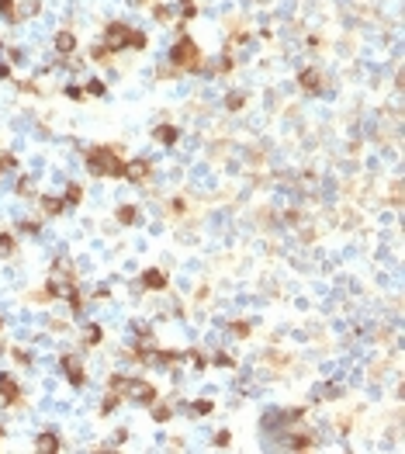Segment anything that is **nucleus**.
I'll use <instances>...</instances> for the list:
<instances>
[{"mask_svg": "<svg viewBox=\"0 0 405 454\" xmlns=\"http://www.w3.org/2000/svg\"><path fill=\"white\" fill-rule=\"evenodd\" d=\"M87 170L97 174V177H101V174H108V177H121V174H125V163L114 160L111 149L97 146V149H90V153H87Z\"/></svg>", "mask_w": 405, "mask_h": 454, "instance_id": "obj_1", "label": "nucleus"}, {"mask_svg": "<svg viewBox=\"0 0 405 454\" xmlns=\"http://www.w3.org/2000/svg\"><path fill=\"white\" fill-rule=\"evenodd\" d=\"M142 42H146V38H142V35H132L125 25H111L108 35H104V49H108V52L125 49V45H142Z\"/></svg>", "mask_w": 405, "mask_h": 454, "instance_id": "obj_2", "label": "nucleus"}, {"mask_svg": "<svg viewBox=\"0 0 405 454\" xmlns=\"http://www.w3.org/2000/svg\"><path fill=\"white\" fill-rule=\"evenodd\" d=\"M173 66H187V70H197V66H201L197 45H194L190 38H184V42L173 45Z\"/></svg>", "mask_w": 405, "mask_h": 454, "instance_id": "obj_3", "label": "nucleus"}, {"mask_svg": "<svg viewBox=\"0 0 405 454\" xmlns=\"http://www.w3.org/2000/svg\"><path fill=\"white\" fill-rule=\"evenodd\" d=\"M125 388H128V399H135V402H152L156 399V392H152V385H146V381H125Z\"/></svg>", "mask_w": 405, "mask_h": 454, "instance_id": "obj_4", "label": "nucleus"}, {"mask_svg": "<svg viewBox=\"0 0 405 454\" xmlns=\"http://www.w3.org/2000/svg\"><path fill=\"white\" fill-rule=\"evenodd\" d=\"M63 368H66V378L80 388V385H83V368H80V361H76V357H63Z\"/></svg>", "mask_w": 405, "mask_h": 454, "instance_id": "obj_5", "label": "nucleus"}, {"mask_svg": "<svg viewBox=\"0 0 405 454\" xmlns=\"http://www.w3.org/2000/svg\"><path fill=\"white\" fill-rule=\"evenodd\" d=\"M125 174H128L132 181H146V177H149V163H146V160H135V163L125 167Z\"/></svg>", "mask_w": 405, "mask_h": 454, "instance_id": "obj_6", "label": "nucleus"}, {"mask_svg": "<svg viewBox=\"0 0 405 454\" xmlns=\"http://www.w3.org/2000/svg\"><path fill=\"white\" fill-rule=\"evenodd\" d=\"M56 49H59V52H73V49H76V38H73L70 32H59V35H56Z\"/></svg>", "mask_w": 405, "mask_h": 454, "instance_id": "obj_7", "label": "nucleus"}, {"mask_svg": "<svg viewBox=\"0 0 405 454\" xmlns=\"http://www.w3.org/2000/svg\"><path fill=\"white\" fill-rule=\"evenodd\" d=\"M163 284H166L163 270H146V288H163Z\"/></svg>", "mask_w": 405, "mask_h": 454, "instance_id": "obj_8", "label": "nucleus"}, {"mask_svg": "<svg viewBox=\"0 0 405 454\" xmlns=\"http://www.w3.org/2000/svg\"><path fill=\"white\" fill-rule=\"evenodd\" d=\"M38 451H59L56 433H42V437H38Z\"/></svg>", "mask_w": 405, "mask_h": 454, "instance_id": "obj_9", "label": "nucleus"}, {"mask_svg": "<svg viewBox=\"0 0 405 454\" xmlns=\"http://www.w3.org/2000/svg\"><path fill=\"white\" fill-rule=\"evenodd\" d=\"M301 83H305L308 90H319V73H315V70H305V73H301Z\"/></svg>", "mask_w": 405, "mask_h": 454, "instance_id": "obj_10", "label": "nucleus"}, {"mask_svg": "<svg viewBox=\"0 0 405 454\" xmlns=\"http://www.w3.org/2000/svg\"><path fill=\"white\" fill-rule=\"evenodd\" d=\"M156 139H163V142H173V139H177V128L163 125V128H156Z\"/></svg>", "mask_w": 405, "mask_h": 454, "instance_id": "obj_11", "label": "nucleus"}, {"mask_svg": "<svg viewBox=\"0 0 405 454\" xmlns=\"http://www.w3.org/2000/svg\"><path fill=\"white\" fill-rule=\"evenodd\" d=\"M80 198H83V191H80L76 184H73V188H66V201H70V205H76Z\"/></svg>", "mask_w": 405, "mask_h": 454, "instance_id": "obj_12", "label": "nucleus"}, {"mask_svg": "<svg viewBox=\"0 0 405 454\" xmlns=\"http://www.w3.org/2000/svg\"><path fill=\"white\" fill-rule=\"evenodd\" d=\"M42 205H45V212H52V215H56V212H63V201H59V198H45Z\"/></svg>", "mask_w": 405, "mask_h": 454, "instance_id": "obj_13", "label": "nucleus"}, {"mask_svg": "<svg viewBox=\"0 0 405 454\" xmlns=\"http://www.w3.org/2000/svg\"><path fill=\"white\" fill-rule=\"evenodd\" d=\"M118 219H121L125 226H132V222H135V208H118Z\"/></svg>", "mask_w": 405, "mask_h": 454, "instance_id": "obj_14", "label": "nucleus"}, {"mask_svg": "<svg viewBox=\"0 0 405 454\" xmlns=\"http://www.w3.org/2000/svg\"><path fill=\"white\" fill-rule=\"evenodd\" d=\"M243 101H246V97H243V94H229V101H225V104H229V108H232V111H236V108H243Z\"/></svg>", "mask_w": 405, "mask_h": 454, "instance_id": "obj_15", "label": "nucleus"}, {"mask_svg": "<svg viewBox=\"0 0 405 454\" xmlns=\"http://www.w3.org/2000/svg\"><path fill=\"white\" fill-rule=\"evenodd\" d=\"M152 416L163 423V419H170V409H166V406H156V409H152Z\"/></svg>", "mask_w": 405, "mask_h": 454, "instance_id": "obj_16", "label": "nucleus"}, {"mask_svg": "<svg viewBox=\"0 0 405 454\" xmlns=\"http://www.w3.org/2000/svg\"><path fill=\"white\" fill-rule=\"evenodd\" d=\"M291 447H301V451H305V447H312V440H308V437H291Z\"/></svg>", "mask_w": 405, "mask_h": 454, "instance_id": "obj_17", "label": "nucleus"}, {"mask_svg": "<svg viewBox=\"0 0 405 454\" xmlns=\"http://www.w3.org/2000/svg\"><path fill=\"white\" fill-rule=\"evenodd\" d=\"M11 246H14L11 236H0V253H11Z\"/></svg>", "mask_w": 405, "mask_h": 454, "instance_id": "obj_18", "label": "nucleus"}]
</instances>
